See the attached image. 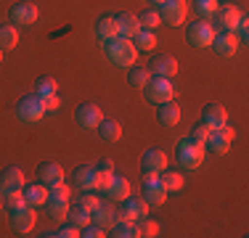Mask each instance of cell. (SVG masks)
I'll list each match as a JSON object with an SVG mask.
<instances>
[{
  "mask_svg": "<svg viewBox=\"0 0 249 238\" xmlns=\"http://www.w3.org/2000/svg\"><path fill=\"white\" fill-rule=\"evenodd\" d=\"M201 122H204L210 130H217V127H223V124L228 122V114H225V109L220 103H207L204 109H201Z\"/></svg>",
  "mask_w": 249,
  "mask_h": 238,
  "instance_id": "obj_18",
  "label": "cell"
},
{
  "mask_svg": "<svg viewBox=\"0 0 249 238\" xmlns=\"http://www.w3.org/2000/svg\"><path fill=\"white\" fill-rule=\"evenodd\" d=\"M90 222H96V225H101L104 230H109L111 225L117 222V209H114L111 204H104V201H101L96 209L90 212Z\"/></svg>",
  "mask_w": 249,
  "mask_h": 238,
  "instance_id": "obj_19",
  "label": "cell"
},
{
  "mask_svg": "<svg viewBox=\"0 0 249 238\" xmlns=\"http://www.w3.org/2000/svg\"><path fill=\"white\" fill-rule=\"evenodd\" d=\"M159 183L164 186V190H180L183 188V177L178 175V172H173V170H162L159 172Z\"/></svg>",
  "mask_w": 249,
  "mask_h": 238,
  "instance_id": "obj_32",
  "label": "cell"
},
{
  "mask_svg": "<svg viewBox=\"0 0 249 238\" xmlns=\"http://www.w3.org/2000/svg\"><path fill=\"white\" fill-rule=\"evenodd\" d=\"M19 43V29L16 24H0V51H14Z\"/></svg>",
  "mask_w": 249,
  "mask_h": 238,
  "instance_id": "obj_27",
  "label": "cell"
},
{
  "mask_svg": "<svg viewBox=\"0 0 249 238\" xmlns=\"http://www.w3.org/2000/svg\"><path fill=\"white\" fill-rule=\"evenodd\" d=\"M141 170H143V175H159L162 170H167V153L162 151V148H149V151L141 156Z\"/></svg>",
  "mask_w": 249,
  "mask_h": 238,
  "instance_id": "obj_13",
  "label": "cell"
},
{
  "mask_svg": "<svg viewBox=\"0 0 249 238\" xmlns=\"http://www.w3.org/2000/svg\"><path fill=\"white\" fill-rule=\"evenodd\" d=\"M217 0H194V14L199 16V19H212L217 11Z\"/></svg>",
  "mask_w": 249,
  "mask_h": 238,
  "instance_id": "obj_34",
  "label": "cell"
},
{
  "mask_svg": "<svg viewBox=\"0 0 249 238\" xmlns=\"http://www.w3.org/2000/svg\"><path fill=\"white\" fill-rule=\"evenodd\" d=\"M111 175H114V172H101V170H96V188H93V190H106Z\"/></svg>",
  "mask_w": 249,
  "mask_h": 238,
  "instance_id": "obj_43",
  "label": "cell"
},
{
  "mask_svg": "<svg viewBox=\"0 0 249 238\" xmlns=\"http://www.w3.org/2000/svg\"><path fill=\"white\" fill-rule=\"evenodd\" d=\"M37 172H40V180H43L45 186H48V183H53V180H61V177H64V170H61V164H58V162H43Z\"/></svg>",
  "mask_w": 249,
  "mask_h": 238,
  "instance_id": "obj_29",
  "label": "cell"
},
{
  "mask_svg": "<svg viewBox=\"0 0 249 238\" xmlns=\"http://www.w3.org/2000/svg\"><path fill=\"white\" fill-rule=\"evenodd\" d=\"M27 201H24V193L21 190H11V193H3V206L5 209H19V206H24Z\"/></svg>",
  "mask_w": 249,
  "mask_h": 238,
  "instance_id": "obj_38",
  "label": "cell"
},
{
  "mask_svg": "<svg viewBox=\"0 0 249 238\" xmlns=\"http://www.w3.org/2000/svg\"><path fill=\"white\" fill-rule=\"evenodd\" d=\"M58 93V82L53 77H40L37 80V95L45 98V95H56Z\"/></svg>",
  "mask_w": 249,
  "mask_h": 238,
  "instance_id": "obj_37",
  "label": "cell"
},
{
  "mask_svg": "<svg viewBox=\"0 0 249 238\" xmlns=\"http://www.w3.org/2000/svg\"><path fill=\"white\" fill-rule=\"evenodd\" d=\"M24 188V172L19 167H5L0 172V193H11V190Z\"/></svg>",
  "mask_w": 249,
  "mask_h": 238,
  "instance_id": "obj_16",
  "label": "cell"
},
{
  "mask_svg": "<svg viewBox=\"0 0 249 238\" xmlns=\"http://www.w3.org/2000/svg\"><path fill=\"white\" fill-rule=\"evenodd\" d=\"M175 159H178V164H180L183 170H196V167L204 162V146H199V143L186 138V140L178 143Z\"/></svg>",
  "mask_w": 249,
  "mask_h": 238,
  "instance_id": "obj_2",
  "label": "cell"
},
{
  "mask_svg": "<svg viewBox=\"0 0 249 238\" xmlns=\"http://www.w3.org/2000/svg\"><path fill=\"white\" fill-rule=\"evenodd\" d=\"M157 119H159V124H164V127H173V124L180 122V106H175V101H164V103H159Z\"/></svg>",
  "mask_w": 249,
  "mask_h": 238,
  "instance_id": "obj_22",
  "label": "cell"
},
{
  "mask_svg": "<svg viewBox=\"0 0 249 238\" xmlns=\"http://www.w3.org/2000/svg\"><path fill=\"white\" fill-rule=\"evenodd\" d=\"M37 5L35 3H27V0H21V3H16L14 8L8 11V16H11V21L16 24V27H21V24H24V27H29V24H35L37 21Z\"/></svg>",
  "mask_w": 249,
  "mask_h": 238,
  "instance_id": "obj_14",
  "label": "cell"
},
{
  "mask_svg": "<svg viewBox=\"0 0 249 238\" xmlns=\"http://www.w3.org/2000/svg\"><path fill=\"white\" fill-rule=\"evenodd\" d=\"M114 21H117V32H120V37L133 40L135 34L141 32V21H138V16L130 14V11H122V14H117V16H114Z\"/></svg>",
  "mask_w": 249,
  "mask_h": 238,
  "instance_id": "obj_17",
  "label": "cell"
},
{
  "mask_svg": "<svg viewBox=\"0 0 249 238\" xmlns=\"http://www.w3.org/2000/svg\"><path fill=\"white\" fill-rule=\"evenodd\" d=\"M138 21H141V29H157L159 24H162V19H159V11H154V8H146L143 14L138 16Z\"/></svg>",
  "mask_w": 249,
  "mask_h": 238,
  "instance_id": "obj_36",
  "label": "cell"
},
{
  "mask_svg": "<svg viewBox=\"0 0 249 238\" xmlns=\"http://www.w3.org/2000/svg\"><path fill=\"white\" fill-rule=\"evenodd\" d=\"M207 138H210V127H207L204 122H196V124L191 127V133H188V140L199 143V146H204Z\"/></svg>",
  "mask_w": 249,
  "mask_h": 238,
  "instance_id": "obj_39",
  "label": "cell"
},
{
  "mask_svg": "<svg viewBox=\"0 0 249 238\" xmlns=\"http://www.w3.org/2000/svg\"><path fill=\"white\" fill-rule=\"evenodd\" d=\"M143 90H146V98H149L151 103H157V106L175 98V85H173L170 77H151L149 85H146Z\"/></svg>",
  "mask_w": 249,
  "mask_h": 238,
  "instance_id": "obj_3",
  "label": "cell"
},
{
  "mask_svg": "<svg viewBox=\"0 0 249 238\" xmlns=\"http://www.w3.org/2000/svg\"><path fill=\"white\" fill-rule=\"evenodd\" d=\"M16 114H19L21 122H40V119L48 114V111H45V106H43V98L35 93V95H27V98L19 101Z\"/></svg>",
  "mask_w": 249,
  "mask_h": 238,
  "instance_id": "obj_6",
  "label": "cell"
},
{
  "mask_svg": "<svg viewBox=\"0 0 249 238\" xmlns=\"http://www.w3.org/2000/svg\"><path fill=\"white\" fill-rule=\"evenodd\" d=\"M135 225H138V236H143V238H154L159 233V222H157V220H151L149 214L138 217V220H135Z\"/></svg>",
  "mask_w": 249,
  "mask_h": 238,
  "instance_id": "obj_33",
  "label": "cell"
},
{
  "mask_svg": "<svg viewBox=\"0 0 249 238\" xmlns=\"http://www.w3.org/2000/svg\"><path fill=\"white\" fill-rule=\"evenodd\" d=\"M149 3H154V5H159V3H162V0H149Z\"/></svg>",
  "mask_w": 249,
  "mask_h": 238,
  "instance_id": "obj_46",
  "label": "cell"
},
{
  "mask_svg": "<svg viewBox=\"0 0 249 238\" xmlns=\"http://www.w3.org/2000/svg\"><path fill=\"white\" fill-rule=\"evenodd\" d=\"M67 217H69V222L77 225V228H85L88 222H90V212L85 209V206H80V204H74V206H69V212H67Z\"/></svg>",
  "mask_w": 249,
  "mask_h": 238,
  "instance_id": "obj_31",
  "label": "cell"
},
{
  "mask_svg": "<svg viewBox=\"0 0 249 238\" xmlns=\"http://www.w3.org/2000/svg\"><path fill=\"white\" fill-rule=\"evenodd\" d=\"M45 236H56V238H77L80 236V228L72 222H67V225H61L58 230H53V233H45Z\"/></svg>",
  "mask_w": 249,
  "mask_h": 238,
  "instance_id": "obj_41",
  "label": "cell"
},
{
  "mask_svg": "<svg viewBox=\"0 0 249 238\" xmlns=\"http://www.w3.org/2000/svg\"><path fill=\"white\" fill-rule=\"evenodd\" d=\"M21 193H24V201L29 206H43L45 204V199H48V188H45V183H35V186H27L24 190H21Z\"/></svg>",
  "mask_w": 249,
  "mask_h": 238,
  "instance_id": "obj_26",
  "label": "cell"
},
{
  "mask_svg": "<svg viewBox=\"0 0 249 238\" xmlns=\"http://www.w3.org/2000/svg\"><path fill=\"white\" fill-rule=\"evenodd\" d=\"M127 80H130V85H133V87H146V85H149V80H151V71L146 67H130Z\"/></svg>",
  "mask_w": 249,
  "mask_h": 238,
  "instance_id": "obj_30",
  "label": "cell"
},
{
  "mask_svg": "<svg viewBox=\"0 0 249 238\" xmlns=\"http://www.w3.org/2000/svg\"><path fill=\"white\" fill-rule=\"evenodd\" d=\"M212 51L220 58H228L239 51V34L236 32H215V40H212Z\"/></svg>",
  "mask_w": 249,
  "mask_h": 238,
  "instance_id": "obj_15",
  "label": "cell"
},
{
  "mask_svg": "<svg viewBox=\"0 0 249 238\" xmlns=\"http://www.w3.org/2000/svg\"><path fill=\"white\" fill-rule=\"evenodd\" d=\"M8 222H11V230H14V233H29V230L35 228V212H32V206L24 204V206H19V209H11Z\"/></svg>",
  "mask_w": 249,
  "mask_h": 238,
  "instance_id": "obj_11",
  "label": "cell"
},
{
  "mask_svg": "<svg viewBox=\"0 0 249 238\" xmlns=\"http://www.w3.org/2000/svg\"><path fill=\"white\" fill-rule=\"evenodd\" d=\"M141 199L149 206H162L164 201H167V190L159 183V175H151L149 172V175L143 177V196H141Z\"/></svg>",
  "mask_w": 249,
  "mask_h": 238,
  "instance_id": "obj_9",
  "label": "cell"
},
{
  "mask_svg": "<svg viewBox=\"0 0 249 238\" xmlns=\"http://www.w3.org/2000/svg\"><path fill=\"white\" fill-rule=\"evenodd\" d=\"M80 236H85V238H101V236H106V233H104V228H101V225H96V222L90 225V222H88L85 228L80 230Z\"/></svg>",
  "mask_w": 249,
  "mask_h": 238,
  "instance_id": "obj_42",
  "label": "cell"
},
{
  "mask_svg": "<svg viewBox=\"0 0 249 238\" xmlns=\"http://www.w3.org/2000/svg\"><path fill=\"white\" fill-rule=\"evenodd\" d=\"M74 204H80V206H85L88 212H93V209H96V206L101 204V199H98L96 193H90V190H82V196L74 201Z\"/></svg>",
  "mask_w": 249,
  "mask_h": 238,
  "instance_id": "obj_40",
  "label": "cell"
},
{
  "mask_svg": "<svg viewBox=\"0 0 249 238\" xmlns=\"http://www.w3.org/2000/svg\"><path fill=\"white\" fill-rule=\"evenodd\" d=\"M109 230H111L109 236H114V238H138V225L133 220H117Z\"/></svg>",
  "mask_w": 249,
  "mask_h": 238,
  "instance_id": "obj_28",
  "label": "cell"
},
{
  "mask_svg": "<svg viewBox=\"0 0 249 238\" xmlns=\"http://www.w3.org/2000/svg\"><path fill=\"white\" fill-rule=\"evenodd\" d=\"M133 45L138 48V51H151V48L157 45V34H154V29H141V32L133 37Z\"/></svg>",
  "mask_w": 249,
  "mask_h": 238,
  "instance_id": "obj_35",
  "label": "cell"
},
{
  "mask_svg": "<svg viewBox=\"0 0 249 238\" xmlns=\"http://www.w3.org/2000/svg\"><path fill=\"white\" fill-rule=\"evenodd\" d=\"M188 16V3L186 0H162L159 3V19L162 24H170V27H180Z\"/></svg>",
  "mask_w": 249,
  "mask_h": 238,
  "instance_id": "obj_4",
  "label": "cell"
},
{
  "mask_svg": "<svg viewBox=\"0 0 249 238\" xmlns=\"http://www.w3.org/2000/svg\"><path fill=\"white\" fill-rule=\"evenodd\" d=\"M101 119H104V114H101V109L96 103H80L74 111V122L80 124L82 130H96Z\"/></svg>",
  "mask_w": 249,
  "mask_h": 238,
  "instance_id": "obj_12",
  "label": "cell"
},
{
  "mask_svg": "<svg viewBox=\"0 0 249 238\" xmlns=\"http://www.w3.org/2000/svg\"><path fill=\"white\" fill-rule=\"evenodd\" d=\"M96 133H98L101 140L114 143V140H120V135H122V124L117 122V119H101L98 127H96Z\"/></svg>",
  "mask_w": 249,
  "mask_h": 238,
  "instance_id": "obj_25",
  "label": "cell"
},
{
  "mask_svg": "<svg viewBox=\"0 0 249 238\" xmlns=\"http://www.w3.org/2000/svg\"><path fill=\"white\" fill-rule=\"evenodd\" d=\"M149 71H151V77H170L173 80V74L178 71V61L173 56H157L151 61Z\"/></svg>",
  "mask_w": 249,
  "mask_h": 238,
  "instance_id": "obj_21",
  "label": "cell"
},
{
  "mask_svg": "<svg viewBox=\"0 0 249 238\" xmlns=\"http://www.w3.org/2000/svg\"><path fill=\"white\" fill-rule=\"evenodd\" d=\"M96 37L101 40V43H111L114 37H120L114 16H101V19L96 21Z\"/></svg>",
  "mask_w": 249,
  "mask_h": 238,
  "instance_id": "obj_23",
  "label": "cell"
},
{
  "mask_svg": "<svg viewBox=\"0 0 249 238\" xmlns=\"http://www.w3.org/2000/svg\"><path fill=\"white\" fill-rule=\"evenodd\" d=\"M43 106H45V111H56L58 106H61V101H58V93H56V95H45V98H43Z\"/></svg>",
  "mask_w": 249,
  "mask_h": 238,
  "instance_id": "obj_44",
  "label": "cell"
},
{
  "mask_svg": "<svg viewBox=\"0 0 249 238\" xmlns=\"http://www.w3.org/2000/svg\"><path fill=\"white\" fill-rule=\"evenodd\" d=\"M74 186H77V190H93L96 188V167H77L74 170Z\"/></svg>",
  "mask_w": 249,
  "mask_h": 238,
  "instance_id": "obj_24",
  "label": "cell"
},
{
  "mask_svg": "<svg viewBox=\"0 0 249 238\" xmlns=\"http://www.w3.org/2000/svg\"><path fill=\"white\" fill-rule=\"evenodd\" d=\"M104 51L109 56V61L117 64V67H133L135 58H138V48L127 37H114L111 43H104Z\"/></svg>",
  "mask_w": 249,
  "mask_h": 238,
  "instance_id": "obj_1",
  "label": "cell"
},
{
  "mask_svg": "<svg viewBox=\"0 0 249 238\" xmlns=\"http://www.w3.org/2000/svg\"><path fill=\"white\" fill-rule=\"evenodd\" d=\"M96 170H101V172H114V162H111V159H101Z\"/></svg>",
  "mask_w": 249,
  "mask_h": 238,
  "instance_id": "obj_45",
  "label": "cell"
},
{
  "mask_svg": "<svg viewBox=\"0 0 249 238\" xmlns=\"http://www.w3.org/2000/svg\"><path fill=\"white\" fill-rule=\"evenodd\" d=\"M143 214H149V204L138 196H127V199H122V206L117 209V220H133L135 222Z\"/></svg>",
  "mask_w": 249,
  "mask_h": 238,
  "instance_id": "obj_10",
  "label": "cell"
},
{
  "mask_svg": "<svg viewBox=\"0 0 249 238\" xmlns=\"http://www.w3.org/2000/svg\"><path fill=\"white\" fill-rule=\"evenodd\" d=\"M239 19H241V11L233 3H223V5H217L215 16H212V27H217L220 32H233Z\"/></svg>",
  "mask_w": 249,
  "mask_h": 238,
  "instance_id": "obj_7",
  "label": "cell"
},
{
  "mask_svg": "<svg viewBox=\"0 0 249 238\" xmlns=\"http://www.w3.org/2000/svg\"><path fill=\"white\" fill-rule=\"evenodd\" d=\"M233 138H236V130L228 127V122H225L223 127L210 130V138H207V143H204V151H212V153H217V156H223V153L231 148Z\"/></svg>",
  "mask_w": 249,
  "mask_h": 238,
  "instance_id": "obj_5",
  "label": "cell"
},
{
  "mask_svg": "<svg viewBox=\"0 0 249 238\" xmlns=\"http://www.w3.org/2000/svg\"><path fill=\"white\" fill-rule=\"evenodd\" d=\"M127 196H130V180L122 175H111L109 186H106V199L122 201V199H127Z\"/></svg>",
  "mask_w": 249,
  "mask_h": 238,
  "instance_id": "obj_20",
  "label": "cell"
},
{
  "mask_svg": "<svg viewBox=\"0 0 249 238\" xmlns=\"http://www.w3.org/2000/svg\"><path fill=\"white\" fill-rule=\"evenodd\" d=\"M186 40L194 48H210L212 40H215V27L210 21H194L186 32Z\"/></svg>",
  "mask_w": 249,
  "mask_h": 238,
  "instance_id": "obj_8",
  "label": "cell"
},
{
  "mask_svg": "<svg viewBox=\"0 0 249 238\" xmlns=\"http://www.w3.org/2000/svg\"><path fill=\"white\" fill-rule=\"evenodd\" d=\"M0 209H3V193H0Z\"/></svg>",
  "mask_w": 249,
  "mask_h": 238,
  "instance_id": "obj_47",
  "label": "cell"
},
{
  "mask_svg": "<svg viewBox=\"0 0 249 238\" xmlns=\"http://www.w3.org/2000/svg\"><path fill=\"white\" fill-rule=\"evenodd\" d=\"M0 64H3V51H0Z\"/></svg>",
  "mask_w": 249,
  "mask_h": 238,
  "instance_id": "obj_48",
  "label": "cell"
}]
</instances>
